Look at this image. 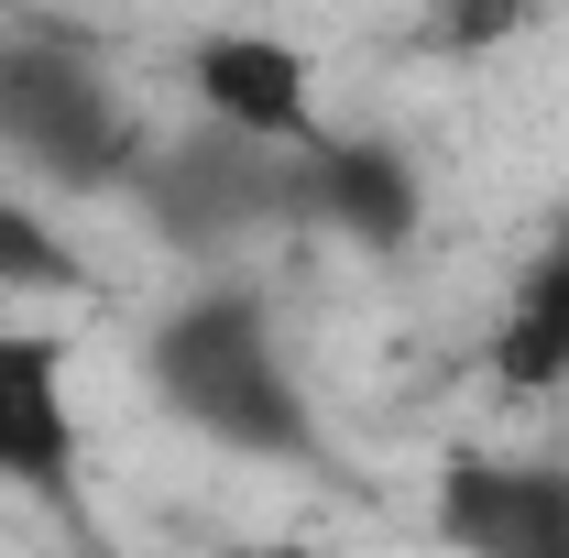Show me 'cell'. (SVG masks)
Returning a JSON list of instances; mask_svg holds the SVG:
<instances>
[{
  "instance_id": "1",
  "label": "cell",
  "mask_w": 569,
  "mask_h": 558,
  "mask_svg": "<svg viewBox=\"0 0 569 558\" xmlns=\"http://www.w3.org/2000/svg\"><path fill=\"white\" fill-rule=\"evenodd\" d=\"M142 383L164 395V417L198 427L230 460H263V471H329V427L307 372L284 361V329L252 285H198L153 318L142 340Z\"/></svg>"
},
{
  "instance_id": "2",
  "label": "cell",
  "mask_w": 569,
  "mask_h": 558,
  "mask_svg": "<svg viewBox=\"0 0 569 558\" xmlns=\"http://www.w3.org/2000/svg\"><path fill=\"white\" fill-rule=\"evenodd\" d=\"M0 153L44 198H121L142 165V121L88 44L22 22V33H0Z\"/></svg>"
},
{
  "instance_id": "3",
  "label": "cell",
  "mask_w": 569,
  "mask_h": 558,
  "mask_svg": "<svg viewBox=\"0 0 569 558\" xmlns=\"http://www.w3.org/2000/svg\"><path fill=\"white\" fill-rule=\"evenodd\" d=\"M121 198L142 209V230H153L164 252H198V263H209V252H241V241L284 230V153L198 121L187 142H142V165H132Z\"/></svg>"
},
{
  "instance_id": "4",
  "label": "cell",
  "mask_w": 569,
  "mask_h": 558,
  "mask_svg": "<svg viewBox=\"0 0 569 558\" xmlns=\"http://www.w3.org/2000/svg\"><path fill=\"white\" fill-rule=\"evenodd\" d=\"M284 230H318L351 252H406L427 230L417 153L383 132H318L307 153H284Z\"/></svg>"
},
{
  "instance_id": "5",
  "label": "cell",
  "mask_w": 569,
  "mask_h": 558,
  "mask_svg": "<svg viewBox=\"0 0 569 558\" xmlns=\"http://www.w3.org/2000/svg\"><path fill=\"white\" fill-rule=\"evenodd\" d=\"M77 460H88V427H77V383H67V329L0 318V492L77 526L88 515Z\"/></svg>"
},
{
  "instance_id": "6",
  "label": "cell",
  "mask_w": 569,
  "mask_h": 558,
  "mask_svg": "<svg viewBox=\"0 0 569 558\" xmlns=\"http://www.w3.org/2000/svg\"><path fill=\"white\" fill-rule=\"evenodd\" d=\"M187 99H198V121L241 142H274V153H307V142L329 132V110H318V67H307V44H284V33H252V22H209V33H187Z\"/></svg>"
},
{
  "instance_id": "7",
  "label": "cell",
  "mask_w": 569,
  "mask_h": 558,
  "mask_svg": "<svg viewBox=\"0 0 569 558\" xmlns=\"http://www.w3.org/2000/svg\"><path fill=\"white\" fill-rule=\"evenodd\" d=\"M427 526L460 558H569V460L460 449L427 492Z\"/></svg>"
},
{
  "instance_id": "8",
  "label": "cell",
  "mask_w": 569,
  "mask_h": 558,
  "mask_svg": "<svg viewBox=\"0 0 569 558\" xmlns=\"http://www.w3.org/2000/svg\"><path fill=\"white\" fill-rule=\"evenodd\" d=\"M482 372H493L503 395H559L569 383V209L548 219V241L526 252L493 340H482Z\"/></svg>"
},
{
  "instance_id": "9",
  "label": "cell",
  "mask_w": 569,
  "mask_h": 558,
  "mask_svg": "<svg viewBox=\"0 0 569 558\" xmlns=\"http://www.w3.org/2000/svg\"><path fill=\"white\" fill-rule=\"evenodd\" d=\"M0 296H22V307H44V296H88V252H77L22 187H0Z\"/></svg>"
},
{
  "instance_id": "10",
  "label": "cell",
  "mask_w": 569,
  "mask_h": 558,
  "mask_svg": "<svg viewBox=\"0 0 569 558\" xmlns=\"http://www.w3.org/2000/svg\"><path fill=\"white\" fill-rule=\"evenodd\" d=\"M537 22V0H438L417 22V44L427 56H493V44H515Z\"/></svg>"
},
{
  "instance_id": "11",
  "label": "cell",
  "mask_w": 569,
  "mask_h": 558,
  "mask_svg": "<svg viewBox=\"0 0 569 558\" xmlns=\"http://www.w3.org/2000/svg\"><path fill=\"white\" fill-rule=\"evenodd\" d=\"M230 558H329V548H307V537H241Z\"/></svg>"
}]
</instances>
